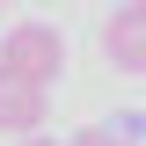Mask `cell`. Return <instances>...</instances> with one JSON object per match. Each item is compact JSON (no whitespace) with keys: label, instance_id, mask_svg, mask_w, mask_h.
<instances>
[{"label":"cell","instance_id":"1","mask_svg":"<svg viewBox=\"0 0 146 146\" xmlns=\"http://www.w3.org/2000/svg\"><path fill=\"white\" fill-rule=\"evenodd\" d=\"M0 73H15L29 88H51L58 73H66V36L51 22H15V29L0 36Z\"/></svg>","mask_w":146,"mask_h":146},{"label":"cell","instance_id":"2","mask_svg":"<svg viewBox=\"0 0 146 146\" xmlns=\"http://www.w3.org/2000/svg\"><path fill=\"white\" fill-rule=\"evenodd\" d=\"M102 58L117 73H146V0H124L102 15Z\"/></svg>","mask_w":146,"mask_h":146},{"label":"cell","instance_id":"3","mask_svg":"<svg viewBox=\"0 0 146 146\" xmlns=\"http://www.w3.org/2000/svg\"><path fill=\"white\" fill-rule=\"evenodd\" d=\"M51 117V102H44V88H29V80H15V73H0V131L7 139H36V124Z\"/></svg>","mask_w":146,"mask_h":146},{"label":"cell","instance_id":"4","mask_svg":"<svg viewBox=\"0 0 146 146\" xmlns=\"http://www.w3.org/2000/svg\"><path fill=\"white\" fill-rule=\"evenodd\" d=\"M73 146H139L131 131H110V124H88V131H73Z\"/></svg>","mask_w":146,"mask_h":146},{"label":"cell","instance_id":"5","mask_svg":"<svg viewBox=\"0 0 146 146\" xmlns=\"http://www.w3.org/2000/svg\"><path fill=\"white\" fill-rule=\"evenodd\" d=\"M22 146H58V139H22Z\"/></svg>","mask_w":146,"mask_h":146}]
</instances>
